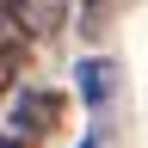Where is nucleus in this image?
Segmentation results:
<instances>
[{
  "mask_svg": "<svg viewBox=\"0 0 148 148\" xmlns=\"http://www.w3.org/2000/svg\"><path fill=\"white\" fill-rule=\"evenodd\" d=\"M62 105H68L62 92H25V99L12 105V136H25V142L31 136H49V130L62 123Z\"/></svg>",
  "mask_w": 148,
  "mask_h": 148,
  "instance_id": "f257e3e1",
  "label": "nucleus"
},
{
  "mask_svg": "<svg viewBox=\"0 0 148 148\" xmlns=\"http://www.w3.org/2000/svg\"><path fill=\"white\" fill-rule=\"evenodd\" d=\"M6 6H12V18H18V31H25V43H31V37H49L56 25H62L74 0H6Z\"/></svg>",
  "mask_w": 148,
  "mask_h": 148,
  "instance_id": "f03ea898",
  "label": "nucleus"
},
{
  "mask_svg": "<svg viewBox=\"0 0 148 148\" xmlns=\"http://www.w3.org/2000/svg\"><path fill=\"white\" fill-rule=\"evenodd\" d=\"M74 80H80V99H86V105H99V99H111L117 68H111V62H80V68H74Z\"/></svg>",
  "mask_w": 148,
  "mask_h": 148,
  "instance_id": "7ed1b4c3",
  "label": "nucleus"
},
{
  "mask_svg": "<svg viewBox=\"0 0 148 148\" xmlns=\"http://www.w3.org/2000/svg\"><path fill=\"white\" fill-rule=\"evenodd\" d=\"M18 68H25V43H12V49H0V99L12 92V80H18Z\"/></svg>",
  "mask_w": 148,
  "mask_h": 148,
  "instance_id": "20e7f679",
  "label": "nucleus"
},
{
  "mask_svg": "<svg viewBox=\"0 0 148 148\" xmlns=\"http://www.w3.org/2000/svg\"><path fill=\"white\" fill-rule=\"evenodd\" d=\"M0 148H31L25 136H12V130H0Z\"/></svg>",
  "mask_w": 148,
  "mask_h": 148,
  "instance_id": "39448f33",
  "label": "nucleus"
}]
</instances>
